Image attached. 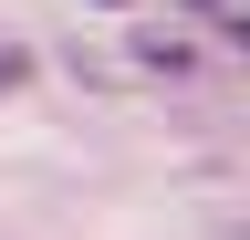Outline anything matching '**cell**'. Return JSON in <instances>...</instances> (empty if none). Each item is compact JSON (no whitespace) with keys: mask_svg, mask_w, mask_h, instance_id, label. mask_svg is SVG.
<instances>
[{"mask_svg":"<svg viewBox=\"0 0 250 240\" xmlns=\"http://www.w3.org/2000/svg\"><path fill=\"white\" fill-rule=\"evenodd\" d=\"M11 84H31V52H21V42H0V94H11Z\"/></svg>","mask_w":250,"mask_h":240,"instance_id":"2","label":"cell"},{"mask_svg":"<svg viewBox=\"0 0 250 240\" xmlns=\"http://www.w3.org/2000/svg\"><path fill=\"white\" fill-rule=\"evenodd\" d=\"M94 11H136V0H94Z\"/></svg>","mask_w":250,"mask_h":240,"instance_id":"3","label":"cell"},{"mask_svg":"<svg viewBox=\"0 0 250 240\" xmlns=\"http://www.w3.org/2000/svg\"><path fill=\"white\" fill-rule=\"evenodd\" d=\"M136 63H146V73H188V42H177V32H146Z\"/></svg>","mask_w":250,"mask_h":240,"instance_id":"1","label":"cell"}]
</instances>
